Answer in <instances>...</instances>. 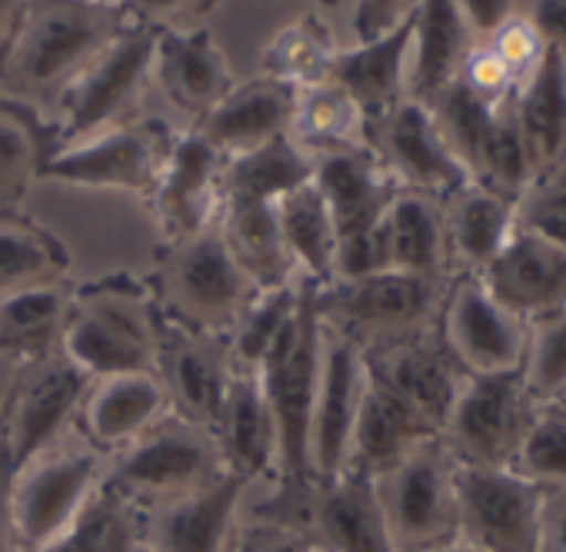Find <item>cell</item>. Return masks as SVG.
I'll return each mask as SVG.
<instances>
[{"instance_id": "24", "label": "cell", "mask_w": 566, "mask_h": 552, "mask_svg": "<svg viewBox=\"0 0 566 552\" xmlns=\"http://www.w3.org/2000/svg\"><path fill=\"white\" fill-rule=\"evenodd\" d=\"M294 107H297L294 87L256 74L253 81L237 84L190 130L200 140H207L220 157H240L287 134Z\"/></svg>"}, {"instance_id": "29", "label": "cell", "mask_w": 566, "mask_h": 552, "mask_svg": "<svg viewBox=\"0 0 566 552\" xmlns=\"http://www.w3.org/2000/svg\"><path fill=\"white\" fill-rule=\"evenodd\" d=\"M413 18L397 34L377 44H354L350 51H340L334 57L327 81L364 110L370 127L407 100V57L413 41Z\"/></svg>"}, {"instance_id": "40", "label": "cell", "mask_w": 566, "mask_h": 552, "mask_svg": "<svg viewBox=\"0 0 566 552\" xmlns=\"http://www.w3.org/2000/svg\"><path fill=\"white\" fill-rule=\"evenodd\" d=\"M67 246L28 213H0V297L67 280Z\"/></svg>"}, {"instance_id": "17", "label": "cell", "mask_w": 566, "mask_h": 552, "mask_svg": "<svg viewBox=\"0 0 566 552\" xmlns=\"http://www.w3.org/2000/svg\"><path fill=\"white\" fill-rule=\"evenodd\" d=\"M370 150L384 160L400 190L423 193L440 203L473 183L470 170L447 144L437 117L417 100H403L370 127Z\"/></svg>"}, {"instance_id": "48", "label": "cell", "mask_w": 566, "mask_h": 552, "mask_svg": "<svg viewBox=\"0 0 566 552\" xmlns=\"http://www.w3.org/2000/svg\"><path fill=\"white\" fill-rule=\"evenodd\" d=\"M516 226L566 250V160L520 193Z\"/></svg>"}, {"instance_id": "8", "label": "cell", "mask_w": 566, "mask_h": 552, "mask_svg": "<svg viewBox=\"0 0 566 552\" xmlns=\"http://www.w3.org/2000/svg\"><path fill=\"white\" fill-rule=\"evenodd\" d=\"M253 516L301 532L317 552H394L377 482L350 473L276 489Z\"/></svg>"}, {"instance_id": "55", "label": "cell", "mask_w": 566, "mask_h": 552, "mask_svg": "<svg viewBox=\"0 0 566 552\" xmlns=\"http://www.w3.org/2000/svg\"><path fill=\"white\" fill-rule=\"evenodd\" d=\"M11 492H14V466H11L4 439H0V552H21L18 549V532H14Z\"/></svg>"}, {"instance_id": "46", "label": "cell", "mask_w": 566, "mask_h": 552, "mask_svg": "<svg viewBox=\"0 0 566 552\" xmlns=\"http://www.w3.org/2000/svg\"><path fill=\"white\" fill-rule=\"evenodd\" d=\"M523 380L539 406L566 396V310L530 327Z\"/></svg>"}, {"instance_id": "25", "label": "cell", "mask_w": 566, "mask_h": 552, "mask_svg": "<svg viewBox=\"0 0 566 552\" xmlns=\"http://www.w3.org/2000/svg\"><path fill=\"white\" fill-rule=\"evenodd\" d=\"M430 439H437V429L423 416H417L403 400H397L390 390L367 376L344 473L377 482Z\"/></svg>"}, {"instance_id": "15", "label": "cell", "mask_w": 566, "mask_h": 552, "mask_svg": "<svg viewBox=\"0 0 566 552\" xmlns=\"http://www.w3.org/2000/svg\"><path fill=\"white\" fill-rule=\"evenodd\" d=\"M87 386L91 380L61 350L21 370L4 426H0V439L8 446L14 473L54 449L64 426L77 416Z\"/></svg>"}, {"instance_id": "26", "label": "cell", "mask_w": 566, "mask_h": 552, "mask_svg": "<svg viewBox=\"0 0 566 552\" xmlns=\"http://www.w3.org/2000/svg\"><path fill=\"white\" fill-rule=\"evenodd\" d=\"M314 183L327 200L337 243L377 230L400 193V183L370 147L317 160Z\"/></svg>"}, {"instance_id": "38", "label": "cell", "mask_w": 566, "mask_h": 552, "mask_svg": "<svg viewBox=\"0 0 566 552\" xmlns=\"http://www.w3.org/2000/svg\"><path fill=\"white\" fill-rule=\"evenodd\" d=\"M287 137L314 160L370 147V124L364 110L331 81L311 91H297V107Z\"/></svg>"}, {"instance_id": "34", "label": "cell", "mask_w": 566, "mask_h": 552, "mask_svg": "<svg viewBox=\"0 0 566 552\" xmlns=\"http://www.w3.org/2000/svg\"><path fill=\"white\" fill-rule=\"evenodd\" d=\"M384 233L390 269L427 276V280H450L453 263L440 200L400 190L384 216Z\"/></svg>"}, {"instance_id": "5", "label": "cell", "mask_w": 566, "mask_h": 552, "mask_svg": "<svg viewBox=\"0 0 566 552\" xmlns=\"http://www.w3.org/2000/svg\"><path fill=\"white\" fill-rule=\"evenodd\" d=\"M147 280L164 317L227 337L247 304L260 294L227 250L217 223L190 240L160 246Z\"/></svg>"}, {"instance_id": "50", "label": "cell", "mask_w": 566, "mask_h": 552, "mask_svg": "<svg viewBox=\"0 0 566 552\" xmlns=\"http://www.w3.org/2000/svg\"><path fill=\"white\" fill-rule=\"evenodd\" d=\"M467 91H473L480 100L500 107L506 104L513 94H516V77L503 67V61L486 47V44H473V51L467 54L463 67H460V77H457Z\"/></svg>"}, {"instance_id": "58", "label": "cell", "mask_w": 566, "mask_h": 552, "mask_svg": "<svg viewBox=\"0 0 566 552\" xmlns=\"http://www.w3.org/2000/svg\"><path fill=\"white\" fill-rule=\"evenodd\" d=\"M24 367H28V363H21V360H14V357H8L4 350H0V426H4V416H8L14 386H18Z\"/></svg>"}, {"instance_id": "9", "label": "cell", "mask_w": 566, "mask_h": 552, "mask_svg": "<svg viewBox=\"0 0 566 552\" xmlns=\"http://www.w3.org/2000/svg\"><path fill=\"white\" fill-rule=\"evenodd\" d=\"M394 552H427L460 542L457 459L443 439L417 446L394 473L377 479Z\"/></svg>"}, {"instance_id": "23", "label": "cell", "mask_w": 566, "mask_h": 552, "mask_svg": "<svg viewBox=\"0 0 566 552\" xmlns=\"http://www.w3.org/2000/svg\"><path fill=\"white\" fill-rule=\"evenodd\" d=\"M164 416H170V403L157 373H120L91 380L74 420L94 453L117 456Z\"/></svg>"}, {"instance_id": "2", "label": "cell", "mask_w": 566, "mask_h": 552, "mask_svg": "<svg viewBox=\"0 0 566 552\" xmlns=\"http://www.w3.org/2000/svg\"><path fill=\"white\" fill-rule=\"evenodd\" d=\"M134 4H28L21 31L0 61V84L24 97L61 94L130 24Z\"/></svg>"}, {"instance_id": "10", "label": "cell", "mask_w": 566, "mask_h": 552, "mask_svg": "<svg viewBox=\"0 0 566 552\" xmlns=\"http://www.w3.org/2000/svg\"><path fill=\"white\" fill-rule=\"evenodd\" d=\"M539 410L523 370L470 376L440 439L460 466L513 469Z\"/></svg>"}, {"instance_id": "12", "label": "cell", "mask_w": 566, "mask_h": 552, "mask_svg": "<svg viewBox=\"0 0 566 552\" xmlns=\"http://www.w3.org/2000/svg\"><path fill=\"white\" fill-rule=\"evenodd\" d=\"M549 489L516 469L457 463L460 542L480 552H539Z\"/></svg>"}, {"instance_id": "31", "label": "cell", "mask_w": 566, "mask_h": 552, "mask_svg": "<svg viewBox=\"0 0 566 552\" xmlns=\"http://www.w3.org/2000/svg\"><path fill=\"white\" fill-rule=\"evenodd\" d=\"M513 117L530 153L533 180L566 160V61L546 47L539 67L516 87Z\"/></svg>"}, {"instance_id": "56", "label": "cell", "mask_w": 566, "mask_h": 552, "mask_svg": "<svg viewBox=\"0 0 566 552\" xmlns=\"http://www.w3.org/2000/svg\"><path fill=\"white\" fill-rule=\"evenodd\" d=\"M539 552H566V489H556L546 496Z\"/></svg>"}, {"instance_id": "20", "label": "cell", "mask_w": 566, "mask_h": 552, "mask_svg": "<svg viewBox=\"0 0 566 552\" xmlns=\"http://www.w3.org/2000/svg\"><path fill=\"white\" fill-rule=\"evenodd\" d=\"M476 276L500 307L530 327L566 310V250L530 230L516 226Z\"/></svg>"}, {"instance_id": "54", "label": "cell", "mask_w": 566, "mask_h": 552, "mask_svg": "<svg viewBox=\"0 0 566 552\" xmlns=\"http://www.w3.org/2000/svg\"><path fill=\"white\" fill-rule=\"evenodd\" d=\"M526 14L543 34L546 47L566 61V0H543V4L526 8Z\"/></svg>"}, {"instance_id": "11", "label": "cell", "mask_w": 566, "mask_h": 552, "mask_svg": "<svg viewBox=\"0 0 566 552\" xmlns=\"http://www.w3.org/2000/svg\"><path fill=\"white\" fill-rule=\"evenodd\" d=\"M177 134L157 117H137L84 144L64 147L51 157L41 180H57L81 190H124L150 200Z\"/></svg>"}, {"instance_id": "43", "label": "cell", "mask_w": 566, "mask_h": 552, "mask_svg": "<svg viewBox=\"0 0 566 552\" xmlns=\"http://www.w3.org/2000/svg\"><path fill=\"white\" fill-rule=\"evenodd\" d=\"M301 304V284L280 287V290H260L247 310L240 314V320L230 330V360L233 370H260L263 357L270 353V347L280 340V333L287 330V323L294 320Z\"/></svg>"}, {"instance_id": "6", "label": "cell", "mask_w": 566, "mask_h": 552, "mask_svg": "<svg viewBox=\"0 0 566 552\" xmlns=\"http://www.w3.org/2000/svg\"><path fill=\"white\" fill-rule=\"evenodd\" d=\"M450 280H427L384 269L360 280H337L314 290V307L324 330L374 350L437 327Z\"/></svg>"}, {"instance_id": "45", "label": "cell", "mask_w": 566, "mask_h": 552, "mask_svg": "<svg viewBox=\"0 0 566 552\" xmlns=\"http://www.w3.org/2000/svg\"><path fill=\"white\" fill-rule=\"evenodd\" d=\"M427 110L437 117V124H440L447 144L453 147V153L463 160V167H467L470 177H473L496 107L486 104V100H480V97H476L473 91H467L460 81H453L433 104H427Z\"/></svg>"}, {"instance_id": "57", "label": "cell", "mask_w": 566, "mask_h": 552, "mask_svg": "<svg viewBox=\"0 0 566 552\" xmlns=\"http://www.w3.org/2000/svg\"><path fill=\"white\" fill-rule=\"evenodd\" d=\"M24 11H28V4H18V0H0V61L8 57V51L21 31Z\"/></svg>"}, {"instance_id": "4", "label": "cell", "mask_w": 566, "mask_h": 552, "mask_svg": "<svg viewBox=\"0 0 566 552\" xmlns=\"http://www.w3.org/2000/svg\"><path fill=\"white\" fill-rule=\"evenodd\" d=\"M160 28L157 18L134 4V18L114 44L57 94V114L51 120L57 150L137 120V107L154 81V44Z\"/></svg>"}, {"instance_id": "13", "label": "cell", "mask_w": 566, "mask_h": 552, "mask_svg": "<svg viewBox=\"0 0 566 552\" xmlns=\"http://www.w3.org/2000/svg\"><path fill=\"white\" fill-rule=\"evenodd\" d=\"M104 456L84 449H48L14 473V532L21 552H38L61 539L101 486Z\"/></svg>"}, {"instance_id": "7", "label": "cell", "mask_w": 566, "mask_h": 552, "mask_svg": "<svg viewBox=\"0 0 566 552\" xmlns=\"http://www.w3.org/2000/svg\"><path fill=\"white\" fill-rule=\"evenodd\" d=\"M220 473L227 469L213 436L193 423L164 416L114 456L111 469L101 476V489L150 516L210 486Z\"/></svg>"}, {"instance_id": "41", "label": "cell", "mask_w": 566, "mask_h": 552, "mask_svg": "<svg viewBox=\"0 0 566 552\" xmlns=\"http://www.w3.org/2000/svg\"><path fill=\"white\" fill-rule=\"evenodd\" d=\"M340 54L331 24L321 14H301L283 31L273 34V41L260 54V77L280 81L294 91H311L327 84L334 57Z\"/></svg>"}, {"instance_id": "53", "label": "cell", "mask_w": 566, "mask_h": 552, "mask_svg": "<svg viewBox=\"0 0 566 552\" xmlns=\"http://www.w3.org/2000/svg\"><path fill=\"white\" fill-rule=\"evenodd\" d=\"M460 14L470 38L483 44L516 14V4H506V0H467V4H460Z\"/></svg>"}, {"instance_id": "51", "label": "cell", "mask_w": 566, "mask_h": 552, "mask_svg": "<svg viewBox=\"0 0 566 552\" xmlns=\"http://www.w3.org/2000/svg\"><path fill=\"white\" fill-rule=\"evenodd\" d=\"M417 4H377V0H367V4L354 8V34L357 44H377L390 34H397L410 18H413Z\"/></svg>"}, {"instance_id": "60", "label": "cell", "mask_w": 566, "mask_h": 552, "mask_svg": "<svg viewBox=\"0 0 566 552\" xmlns=\"http://www.w3.org/2000/svg\"><path fill=\"white\" fill-rule=\"evenodd\" d=\"M559 406H566V396H563V400H559Z\"/></svg>"}, {"instance_id": "14", "label": "cell", "mask_w": 566, "mask_h": 552, "mask_svg": "<svg viewBox=\"0 0 566 552\" xmlns=\"http://www.w3.org/2000/svg\"><path fill=\"white\" fill-rule=\"evenodd\" d=\"M437 333L467 376H500L523 370L530 323L500 307L476 273L450 276Z\"/></svg>"}, {"instance_id": "22", "label": "cell", "mask_w": 566, "mask_h": 552, "mask_svg": "<svg viewBox=\"0 0 566 552\" xmlns=\"http://www.w3.org/2000/svg\"><path fill=\"white\" fill-rule=\"evenodd\" d=\"M154 81L164 97L193 124L207 117L233 87V71L207 28H160L154 44Z\"/></svg>"}, {"instance_id": "16", "label": "cell", "mask_w": 566, "mask_h": 552, "mask_svg": "<svg viewBox=\"0 0 566 552\" xmlns=\"http://www.w3.org/2000/svg\"><path fill=\"white\" fill-rule=\"evenodd\" d=\"M233 376L230 337L184 327L160 314V347H157V380L167 393L170 416L213 429L220 403Z\"/></svg>"}, {"instance_id": "28", "label": "cell", "mask_w": 566, "mask_h": 552, "mask_svg": "<svg viewBox=\"0 0 566 552\" xmlns=\"http://www.w3.org/2000/svg\"><path fill=\"white\" fill-rule=\"evenodd\" d=\"M210 436L223 469L243 482L276 473V426L253 370H233Z\"/></svg>"}, {"instance_id": "19", "label": "cell", "mask_w": 566, "mask_h": 552, "mask_svg": "<svg viewBox=\"0 0 566 552\" xmlns=\"http://www.w3.org/2000/svg\"><path fill=\"white\" fill-rule=\"evenodd\" d=\"M223 163L227 157H220L193 130L177 134L167 167L147 200L160 246L190 240L217 223L220 206H223V197H220Z\"/></svg>"}, {"instance_id": "3", "label": "cell", "mask_w": 566, "mask_h": 552, "mask_svg": "<svg viewBox=\"0 0 566 552\" xmlns=\"http://www.w3.org/2000/svg\"><path fill=\"white\" fill-rule=\"evenodd\" d=\"M314 284L301 280L297 314L256 370L276 426V489H301L314 479L311 420L324 357V323L314 307Z\"/></svg>"}, {"instance_id": "42", "label": "cell", "mask_w": 566, "mask_h": 552, "mask_svg": "<svg viewBox=\"0 0 566 552\" xmlns=\"http://www.w3.org/2000/svg\"><path fill=\"white\" fill-rule=\"evenodd\" d=\"M147 516L97 486L77 522L38 552H120L124 545L144 539Z\"/></svg>"}, {"instance_id": "49", "label": "cell", "mask_w": 566, "mask_h": 552, "mask_svg": "<svg viewBox=\"0 0 566 552\" xmlns=\"http://www.w3.org/2000/svg\"><path fill=\"white\" fill-rule=\"evenodd\" d=\"M483 44L503 61V67L516 77V84H523V81L539 67V61L546 57V41H543V34L536 31V24L530 21V14L520 11V8H516V14H513L490 41H483Z\"/></svg>"}, {"instance_id": "59", "label": "cell", "mask_w": 566, "mask_h": 552, "mask_svg": "<svg viewBox=\"0 0 566 552\" xmlns=\"http://www.w3.org/2000/svg\"><path fill=\"white\" fill-rule=\"evenodd\" d=\"M427 552H480V549H473V545H467V542H453V545H443V549H427Z\"/></svg>"}, {"instance_id": "52", "label": "cell", "mask_w": 566, "mask_h": 552, "mask_svg": "<svg viewBox=\"0 0 566 552\" xmlns=\"http://www.w3.org/2000/svg\"><path fill=\"white\" fill-rule=\"evenodd\" d=\"M230 552H317L301 532L276 526V522H253L247 532H240L230 545Z\"/></svg>"}, {"instance_id": "18", "label": "cell", "mask_w": 566, "mask_h": 552, "mask_svg": "<svg viewBox=\"0 0 566 552\" xmlns=\"http://www.w3.org/2000/svg\"><path fill=\"white\" fill-rule=\"evenodd\" d=\"M360 353H364L367 376L384 390H390L397 400H403L440 436L470 376L443 347L437 327Z\"/></svg>"}, {"instance_id": "47", "label": "cell", "mask_w": 566, "mask_h": 552, "mask_svg": "<svg viewBox=\"0 0 566 552\" xmlns=\"http://www.w3.org/2000/svg\"><path fill=\"white\" fill-rule=\"evenodd\" d=\"M513 469L549 492L566 489V406L549 403L536 413Z\"/></svg>"}, {"instance_id": "35", "label": "cell", "mask_w": 566, "mask_h": 552, "mask_svg": "<svg viewBox=\"0 0 566 552\" xmlns=\"http://www.w3.org/2000/svg\"><path fill=\"white\" fill-rule=\"evenodd\" d=\"M443 220L450 263H460V273H480L516 230V197L470 183L443 203Z\"/></svg>"}, {"instance_id": "27", "label": "cell", "mask_w": 566, "mask_h": 552, "mask_svg": "<svg viewBox=\"0 0 566 552\" xmlns=\"http://www.w3.org/2000/svg\"><path fill=\"white\" fill-rule=\"evenodd\" d=\"M247 482L220 473L210 486L147 516L144 539L154 552H230L233 516Z\"/></svg>"}, {"instance_id": "37", "label": "cell", "mask_w": 566, "mask_h": 552, "mask_svg": "<svg viewBox=\"0 0 566 552\" xmlns=\"http://www.w3.org/2000/svg\"><path fill=\"white\" fill-rule=\"evenodd\" d=\"M276 223H280L283 246H287L301 280L314 287L334 284L337 230H334L327 200L314 180H307L304 187L276 200Z\"/></svg>"}, {"instance_id": "1", "label": "cell", "mask_w": 566, "mask_h": 552, "mask_svg": "<svg viewBox=\"0 0 566 552\" xmlns=\"http://www.w3.org/2000/svg\"><path fill=\"white\" fill-rule=\"evenodd\" d=\"M160 307L147 276L104 273L74 287L61 353L87 376L157 373Z\"/></svg>"}, {"instance_id": "39", "label": "cell", "mask_w": 566, "mask_h": 552, "mask_svg": "<svg viewBox=\"0 0 566 552\" xmlns=\"http://www.w3.org/2000/svg\"><path fill=\"white\" fill-rule=\"evenodd\" d=\"M317 160L307 157L287 134L247 150L240 157H227L223 177H220V197L227 200H247V203H276L291 190L314 180Z\"/></svg>"}, {"instance_id": "44", "label": "cell", "mask_w": 566, "mask_h": 552, "mask_svg": "<svg viewBox=\"0 0 566 552\" xmlns=\"http://www.w3.org/2000/svg\"><path fill=\"white\" fill-rule=\"evenodd\" d=\"M473 183H483L496 193L516 197L533 183V167H530V153L523 147L516 117H513V97L506 104L496 107L490 134L483 140L476 170H473Z\"/></svg>"}, {"instance_id": "33", "label": "cell", "mask_w": 566, "mask_h": 552, "mask_svg": "<svg viewBox=\"0 0 566 552\" xmlns=\"http://www.w3.org/2000/svg\"><path fill=\"white\" fill-rule=\"evenodd\" d=\"M220 236L240 269L250 276L256 290H280L301 284L297 266L283 246L280 223H276V203H247V200H227L217 216Z\"/></svg>"}, {"instance_id": "30", "label": "cell", "mask_w": 566, "mask_h": 552, "mask_svg": "<svg viewBox=\"0 0 566 552\" xmlns=\"http://www.w3.org/2000/svg\"><path fill=\"white\" fill-rule=\"evenodd\" d=\"M473 38L463 24L460 4L453 0H427L417 4L413 41L407 57V100L433 104L457 77L473 51Z\"/></svg>"}, {"instance_id": "36", "label": "cell", "mask_w": 566, "mask_h": 552, "mask_svg": "<svg viewBox=\"0 0 566 552\" xmlns=\"http://www.w3.org/2000/svg\"><path fill=\"white\" fill-rule=\"evenodd\" d=\"M74 284H44L0 297V350L21 363L51 357L71 317Z\"/></svg>"}, {"instance_id": "21", "label": "cell", "mask_w": 566, "mask_h": 552, "mask_svg": "<svg viewBox=\"0 0 566 552\" xmlns=\"http://www.w3.org/2000/svg\"><path fill=\"white\" fill-rule=\"evenodd\" d=\"M367 370L364 353L350 340L324 330L321 383L311 420V469L314 479H334L344 473L354 420L364 400Z\"/></svg>"}, {"instance_id": "32", "label": "cell", "mask_w": 566, "mask_h": 552, "mask_svg": "<svg viewBox=\"0 0 566 552\" xmlns=\"http://www.w3.org/2000/svg\"><path fill=\"white\" fill-rule=\"evenodd\" d=\"M54 153V124L31 100L0 97V213H21Z\"/></svg>"}]
</instances>
